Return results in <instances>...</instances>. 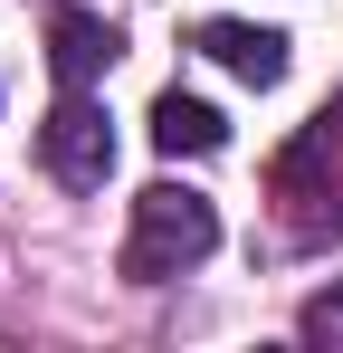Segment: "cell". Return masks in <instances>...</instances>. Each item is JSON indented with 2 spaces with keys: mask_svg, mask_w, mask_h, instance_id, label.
Masks as SVG:
<instances>
[{
  "mask_svg": "<svg viewBox=\"0 0 343 353\" xmlns=\"http://www.w3.org/2000/svg\"><path fill=\"white\" fill-rule=\"evenodd\" d=\"M220 248V210L200 201V191H181V181H153L143 201H134V239H124V277L134 287H163L181 268H200Z\"/></svg>",
  "mask_w": 343,
  "mask_h": 353,
  "instance_id": "obj_1",
  "label": "cell"
},
{
  "mask_svg": "<svg viewBox=\"0 0 343 353\" xmlns=\"http://www.w3.org/2000/svg\"><path fill=\"white\" fill-rule=\"evenodd\" d=\"M39 163H48L67 191H105V172H114V124H105V105L86 96V86H67L48 105V124H39Z\"/></svg>",
  "mask_w": 343,
  "mask_h": 353,
  "instance_id": "obj_2",
  "label": "cell"
},
{
  "mask_svg": "<svg viewBox=\"0 0 343 353\" xmlns=\"http://www.w3.org/2000/svg\"><path fill=\"white\" fill-rule=\"evenodd\" d=\"M191 48H200V58H220L229 77H248V86H277V77H286V29H248V19H200V29H191Z\"/></svg>",
  "mask_w": 343,
  "mask_h": 353,
  "instance_id": "obj_3",
  "label": "cell"
},
{
  "mask_svg": "<svg viewBox=\"0 0 343 353\" xmlns=\"http://www.w3.org/2000/svg\"><path fill=\"white\" fill-rule=\"evenodd\" d=\"M105 67H114V29L96 10H57L48 19V77L57 86H96Z\"/></svg>",
  "mask_w": 343,
  "mask_h": 353,
  "instance_id": "obj_4",
  "label": "cell"
},
{
  "mask_svg": "<svg viewBox=\"0 0 343 353\" xmlns=\"http://www.w3.org/2000/svg\"><path fill=\"white\" fill-rule=\"evenodd\" d=\"M153 143L163 153H220L229 143V124H220V105H200V96H153Z\"/></svg>",
  "mask_w": 343,
  "mask_h": 353,
  "instance_id": "obj_5",
  "label": "cell"
},
{
  "mask_svg": "<svg viewBox=\"0 0 343 353\" xmlns=\"http://www.w3.org/2000/svg\"><path fill=\"white\" fill-rule=\"evenodd\" d=\"M305 344H334L343 353V287H324L315 305H305Z\"/></svg>",
  "mask_w": 343,
  "mask_h": 353,
  "instance_id": "obj_6",
  "label": "cell"
}]
</instances>
